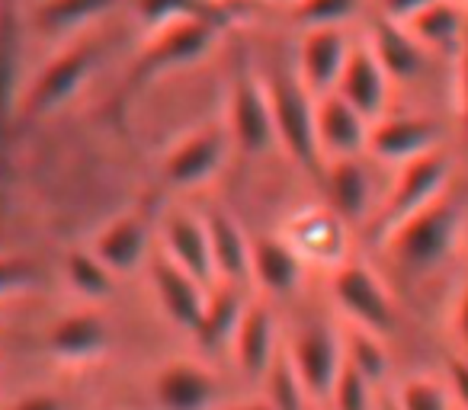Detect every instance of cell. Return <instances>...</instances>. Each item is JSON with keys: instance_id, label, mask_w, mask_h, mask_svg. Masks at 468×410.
<instances>
[{"instance_id": "6da1fadb", "label": "cell", "mask_w": 468, "mask_h": 410, "mask_svg": "<svg viewBox=\"0 0 468 410\" xmlns=\"http://www.w3.org/2000/svg\"><path fill=\"white\" fill-rule=\"evenodd\" d=\"M231 20H234V10L221 4V7L208 10V14L186 16V20H174L167 26L151 29L148 46L138 55L122 93H135L142 87H148L151 80L164 78V74L180 71V68H189L199 58H206L208 48L231 26Z\"/></svg>"}, {"instance_id": "7a4b0ae2", "label": "cell", "mask_w": 468, "mask_h": 410, "mask_svg": "<svg viewBox=\"0 0 468 410\" xmlns=\"http://www.w3.org/2000/svg\"><path fill=\"white\" fill-rule=\"evenodd\" d=\"M462 231H465V216H462L459 202L440 195L427 209L414 212L401 225H395L378 244L395 257L398 267L420 276L433 273L446 260H452L459 250Z\"/></svg>"}, {"instance_id": "3957f363", "label": "cell", "mask_w": 468, "mask_h": 410, "mask_svg": "<svg viewBox=\"0 0 468 410\" xmlns=\"http://www.w3.org/2000/svg\"><path fill=\"white\" fill-rule=\"evenodd\" d=\"M263 87L270 97V112H273L276 144L308 173L324 170V157L318 148V131H314V93L302 84L295 71H267Z\"/></svg>"}, {"instance_id": "277c9868", "label": "cell", "mask_w": 468, "mask_h": 410, "mask_svg": "<svg viewBox=\"0 0 468 410\" xmlns=\"http://www.w3.org/2000/svg\"><path fill=\"white\" fill-rule=\"evenodd\" d=\"M23 14L20 0H0V205L14 189V142L20 131Z\"/></svg>"}, {"instance_id": "5b68a950", "label": "cell", "mask_w": 468, "mask_h": 410, "mask_svg": "<svg viewBox=\"0 0 468 410\" xmlns=\"http://www.w3.org/2000/svg\"><path fill=\"white\" fill-rule=\"evenodd\" d=\"M225 129L231 135V144L241 154H263V151H270L276 144L273 112H270L263 74L254 71V65H250V58L244 52H238L231 61Z\"/></svg>"}, {"instance_id": "8992f818", "label": "cell", "mask_w": 468, "mask_h": 410, "mask_svg": "<svg viewBox=\"0 0 468 410\" xmlns=\"http://www.w3.org/2000/svg\"><path fill=\"white\" fill-rule=\"evenodd\" d=\"M97 52L100 48L93 42H74V46L61 48L52 61H46L36 71V78L23 87L20 125L42 122V119L55 116L71 97H78L97 68Z\"/></svg>"}, {"instance_id": "52a82bcc", "label": "cell", "mask_w": 468, "mask_h": 410, "mask_svg": "<svg viewBox=\"0 0 468 410\" xmlns=\"http://www.w3.org/2000/svg\"><path fill=\"white\" fill-rule=\"evenodd\" d=\"M449 176H452V161L442 148L427 151V154L414 157V161L395 167V180H391L385 199L376 209V237L382 241L395 225L410 218L414 212L427 209L430 202L446 195Z\"/></svg>"}, {"instance_id": "ba28073f", "label": "cell", "mask_w": 468, "mask_h": 410, "mask_svg": "<svg viewBox=\"0 0 468 410\" xmlns=\"http://www.w3.org/2000/svg\"><path fill=\"white\" fill-rule=\"evenodd\" d=\"M331 295L334 305L350 318L353 327H363L372 333H388L398 321L395 299L382 276L363 260H346L334 269L331 276Z\"/></svg>"}, {"instance_id": "9c48e42d", "label": "cell", "mask_w": 468, "mask_h": 410, "mask_svg": "<svg viewBox=\"0 0 468 410\" xmlns=\"http://www.w3.org/2000/svg\"><path fill=\"white\" fill-rule=\"evenodd\" d=\"M231 135H228L225 122H208L199 129L186 131L180 142H174L164 154L161 173L170 186L176 189H196L206 186L228 161L231 151Z\"/></svg>"}, {"instance_id": "30bf717a", "label": "cell", "mask_w": 468, "mask_h": 410, "mask_svg": "<svg viewBox=\"0 0 468 410\" xmlns=\"http://www.w3.org/2000/svg\"><path fill=\"white\" fill-rule=\"evenodd\" d=\"M346 228L350 225L327 202H321V205H305L292 212L289 222L282 225V237L305 263L337 269L340 263L350 260V231Z\"/></svg>"}, {"instance_id": "8fae6325", "label": "cell", "mask_w": 468, "mask_h": 410, "mask_svg": "<svg viewBox=\"0 0 468 410\" xmlns=\"http://www.w3.org/2000/svg\"><path fill=\"white\" fill-rule=\"evenodd\" d=\"M286 352L292 359L295 372L305 382L314 404H327L340 372L346 365L344 356V333L331 324H308L286 340Z\"/></svg>"}, {"instance_id": "7c38bea8", "label": "cell", "mask_w": 468, "mask_h": 410, "mask_svg": "<svg viewBox=\"0 0 468 410\" xmlns=\"http://www.w3.org/2000/svg\"><path fill=\"white\" fill-rule=\"evenodd\" d=\"M353 46L346 26H318L305 29L299 42V61H295V74L302 78V84L314 93V97H324V93L337 90V80L346 68Z\"/></svg>"}, {"instance_id": "4fadbf2b", "label": "cell", "mask_w": 468, "mask_h": 410, "mask_svg": "<svg viewBox=\"0 0 468 410\" xmlns=\"http://www.w3.org/2000/svg\"><path fill=\"white\" fill-rule=\"evenodd\" d=\"M148 269H151V286H154L157 305H161L164 318H167L170 324L183 327V331H193L208 299L206 282L196 279L189 269H183L180 263L170 260L164 250L151 254Z\"/></svg>"}, {"instance_id": "5bb4252c", "label": "cell", "mask_w": 468, "mask_h": 410, "mask_svg": "<svg viewBox=\"0 0 468 410\" xmlns=\"http://www.w3.org/2000/svg\"><path fill=\"white\" fill-rule=\"evenodd\" d=\"M440 148V125L427 116H388L376 119L369 129V144L366 154L376 161L401 167V163L414 161V157L427 154V151Z\"/></svg>"}, {"instance_id": "9a60e30c", "label": "cell", "mask_w": 468, "mask_h": 410, "mask_svg": "<svg viewBox=\"0 0 468 410\" xmlns=\"http://www.w3.org/2000/svg\"><path fill=\"white\" fill-rule=\"evenodd\" d=\"M372 122L350 106L337 90L314 100V131H318V148L324 161L334 157H359L366 154Z\"/></svg>"}, {"instance_id": "2e32d148", "label": "cell", "mask_w": 468, "mask_h": 410, "mask_svg": "<svg viewBox=\"0 0 468 410\" xmlns=\"http://www.w3.org/2000/svg\"><path fill=\"white\" fill-rule=\"evenodd\" d=\"M321 180H324L327 205L346 225L366 222L369 216H376L378 209L376 186H372L369 170L363 167L359 157H334V161H324Z\"/></svg>"}, {"instance_id": "e0dca14e", "label": "cell", "mask_w": 468, "mask_h": 410, "mask_svg": "<svg viewBox=\"0 0 468 410\" xmlns=\"http://www.w3.org/2000/svg\"><path fill=\"white\" fill-rule=\"evenodd\" d=\"M46 346L58 363L90 365L110 350V327L97 311H71L48 327Z\"/></svg>"}, {"instance_id": "ac0fdd59", "label": "cell", "mask_w": 468, "mask_h": 410, "mask_svg": "<svg viewBox=\"0 0 468 410\" xmlns=\"http://www.w3.org/2000/svg\"><path fill=\"white\" fill-rule=\"evenodd\" d=\"M154 401L161 410H215L218 382L206 365L174 359L154 375Z\"/></svg>"}, {"instance_id": "d6986e66", "label": "cell", "mask_w": 468, "mask_h": 410, "mask_svg": "<svg viewBox=\"0 0 468 410\" xmlns=\"http://www.w3.org/2000/svg\"><path fill=\"white\" fill-rule=\"evenodd\" d=\"M161 250L174 263L202 282H215L212 247H208L206 216H196L189 209H174L161 222Z\"/></svg>"}, {"instance_id": "ffe728a7", "label": "cell", "mask_w": 468, "mask_h": 410, "mask_svg": "<svg viewBox=\"0 0 468 410\" xmlns=\"http://www.w3.org/2000/svg\"><path fill=\"white\" fill-rule=\"evenodd\" d=\"M337 93L350 106H356L369 122L385 116L391 93V78L385 74V68L378 65V58L372 55V48L366 42H356L346 58V68L337 80Z\"/></svg>"}, {"instance_id": "44dd1931", "label": "cell", "mask_w": 468, "mask_h": 410, "mask_svg": "<svg viewBox=\"0 0 468 410\" xmlns=\"http://www.w3.org/2000/svg\"><path fill=\"white\" fill-rule=\"evenodd\" d=\"M282 350L280 340V327H276V318L263 301H248L244 308V318L238 324V333H234V363L244 375L250 378H263V372L270 369V363L276 359V352Z\"/></svg>"}, {"instance_id": "7402d4cb", "label": "cell", "mask_w": 468, "mask_h": 410, "mask_svg": "<svg viewBox=\"0 0 468 410\" xmlns=\"http://www.w3.org/2000/svg\"><path fill=\"white\" fill-rule=\"evenodd\" d=\"M366 46L372 48V55L378 58V65L385 68V74L391 78V84H404V80H417L427 68V48L414 39L408 26L388 20L378 14V20L369 26Z\"/></svg>"}, {"instance_id": "603a6c76", "label": "cell", "mask_w": 468, "mask_h": 410, "mask_svg": "<svg viewBox=\"0 0 468 410\" xmlns=\"http://www.w3.org/2000/svg\"><path fill=\"white\" fill-rule=\"evenodd\" d=\"M244 308H248L244 286L221 282L215 292H208L206 308H202L196 327L189 331L193 333V343L199 346L202 352H208V356L231 350L234 333H238V324H241V318H244Z\"/></svg>"}, {"instance_id": "cb8c5ba5", "label": "cell", "mask_w": 468, "mask_h": 410, "mask_svg": "<svg viewBox=\"0 0 468 410\" xmlns=\"http://www.w3.org/2000/svg\"><path fill=\"white\" fill-rule=\"evenodd\" d=\"M148 244H151V228L144 222V216L138 212H122L112 222H106L97 231L90 250L112 269V273H132L148 260Z\"/></svg>"}, {"instance_id": "d4e9b609", "label": "cell", "mask_w": 468, "mask_h": 410, "mask_svg": "<svg viewBox=\"0 0 468 410\" xmlns=\"http://www.w3.org/2000/svg\"><path fill=\"white\" fill-rule=\"evenodd\" d=\"M206 231H208V247H212L215 282L244 286L250 279V250H254V244L248 241L238 218L225 209H208Z\"/></svg>"}, {"instance_id": "484cf974", "label": "cell", "mask_w": 468, "mask_h": 410, "mask_svg": "<svg viewBox=\"0 0 468 410\" xmlns=\"http://www.w3.org/2000/svg\"><path fill=\"white\" fill-rule=\"evenodd\" d=\"M308 263L292 250L282 235L257 237L250 250V279L270 295H292L302 282Z\"/></svg>"}, {"instance_id": "4316f807", "label": "cell", "mask_w": 468, "mask_h": 410, "mask_svg": "<svg viewBox=\"0 0 468 410\" xmlns=\"http://www.w3.org/2000/svg\"><path fill=\"white\" fill-rule=\"evenodd\" d=\"M408 29L414 33V39L420 42L430 55L433 52L455 55L468 36L459 0H436L433 7H427L423 14H417L414 20L408 23Z\"/></svg>"}, {"instance_id": "83f0119b", "label": "cell", "mask_w": 468, "mask_h": 410, "mask_svg": "<svg viewBox=\"0 0 468 410\" xmlns=\"http://www.w3.org/2000/svg\"><path fill=\"white\" fill-rule=\"evenodd\" d=\"M61 276L68 289L84 301H106L116 292V273L90 247L68 250L61 260Z\"/></svg>"}, {"instance_id": "f1b7e54d", "label": "cell", "mask_w": 468, "mask_h": 410, "mask_svg": "<svg viewBox=\"0 0 468 410\" xmlns=\"http://www.w3.org/2000/svg\"><path fill=\"white\" fill-rule=\"evenodd\" d=\"M119 0H39L36 26L52 36H71L87 29L90 23L103 20Z\"/></svg>"}, {"instance_id": "f546056e", "label": "cell", "mask_w": 468, "mask_h": 410, "mask_svg": "<svg viewBox=\"0 0 468 410\" xmlns=\"http://www.w3.org/2000/svg\"><path fill=\"white\" fill-rule=\"evenodd\" d=\"M263 401H267L273 410H312V407H318V404L312 401V394H308L302 375L295 372L292 359H289V352H286V343H282V350L276 352V359L270 363V369L263 372Z\"/></svg>"}, {"instance_id": "4dcf8cb0", "label": "cell", "mask_w": 468, "mask_h": 410, "mask_svg": "<svg viewBox=\"0 0 468 410\" xmlns=\"http://www.w3.org/2000/svg\"><path fill=\"white\" fill-rule=\"evenodd\" d=\"M344 356L346 365L356 369L369 384H382L391 372V359L382 343V333L363 331V327H350L344 333Z\"/></svg>"}, {"instance_id": "1f68e13d", "label": "cell", "mask_w": 468, "mask_h": 410, "mask_svg": "<svg viewBox=\"0 0 468 410\" xmlns=\"http://www.w3.org/2000/svg\"><path fill=\"white\" fill-rule=\"evenodd\" d=\"M395 404L401 410H455L452 391L446 378L410 375L395 388Z\"/></svg>"}, {"instance_id": "d6a6232c", "label": "cell", "mask_w": 468, "mask_h": 410, "mask_svg": "<svg viewBox=\"0 0 468 410\" xmlns=\"http://www.w3.org/2000/svg\"><path fill=\"white\" fill-rule=\"evenodd\" d=\"M215 7H221V0H135L138 20L148 29L167 26V23L186 20V16L208 14Z\"/></svg>"}, {"instance_id": "836d02e7", "label": "cell", "mask_w": 468, "mask_h": 410, "mask_svg": "<svg viewBox=\"0 0 468 410\" xmlns=\"http://www.w3.org/2000/svg\"><path fill=\"white\" fill-rule=\"evenodd\" d=\"M359 14V0H295L292 20L305 29L346 26Z\"/></svg>"}, {"instance_id": "e575fe53", "label": "cell", "mask_w": 468, "mask_h": 410, "mask_svg": "<svg viewBox=\"0 0 468 410\" xmlns=\"http://www.w3.org/2000/svg\"><path fill=\"white\" fill-rule=\"evenodd\" d=\"M372 388H376V384L366 382L356 369L344 365V372H340L327 404H331V410H376V394H372Z\"/></svg>"}, {"instance_id": "d590c367", "label": "cell", "mask_w": 468, "mask_h": 410, "mask_svg": "<svg viewBox=\"0 0 468 410\" xmlns=\"http://www.w3.org/2000/svg\"><path fill=\"white\" fill-rule=\"evenodd\" d=\"M42 273L36 260L23 254H0V299L20 292H33L39 286Z\"/></svg>"}, {"instance_id": "8d00e7d4", "label": "cell", "mask_w": 468, "mask_h": 410, "mask_svg": "<svg viewBox=\"0 0 468 410\" xmlns=\"http://www.w3.org/2000/svg\"><path fill=\"white\" fill-rule=\"evenodd\" d=\"M452 58H455V112H459L462 129L468 131V36Z\"/></svg>"}, {"instance_id": "74e56055", "label": "cell", "mask_w": 468, "mask_h": 410, "mask_svg": "<svg viewBox=\"0 0 468 410\" xmlns=\"http://www.w3.org/2000/svg\"><path fill=\"white\" fill-rule=\"evenodd\" d=\"M436 0H378V14L388 16V20L408 26L417 14H423L427 7H433Z\"/></svg>"}, {"instance_id": "f35d334b", "label": "cell", "mask_w": 468, "mask_h": 410, "mask_svg": "<svg viewBox=\"0 0 468 410\" xmlns=\"http://www.w3.org/2000/svg\"><path fill=\"white\" fill-rule=\"evenodd\" d=\"M446 382L452 391L455 407L468 410V356H452L446 365Z\"/></svg>"}, {"instance_id": "ab89813d", "label": "cell", "mask_w": 468, "mask_h": 410, "mask_svg": "<svg viewBox=\"0 0 468 410\" xmlns=\"http://www.w3.org/2000/svg\"><path fill=\"white\" fill-rule=\"evenodd\" d=\"M4 410H65V404H61V397L52 394V391H33V394L16 397V401L7 404Z\"/></svg>"}, {"instance_id": "60d3db41", "label": "cell", "mask_w": 468, "mask_h": 410, "mask_svg": "<svg viewBox=\"0 0 468 410\" xmlns=\"http://www.w3.org/2000/svg\"><path fill=\"white\" fill-rule=\"evenodd\" d=\"M452 331H455V340H459L462 350H465V356H468V279H465V286L459 289V299H455Z\"/></svg>"}, {"instance_id": "b9f144b4", "label": "cell", "mask_w": 468, "mask_h": 410, "mask_svg": "<svg viewBox=\"0 0 468 410\" xmlns=\"http://www.w3.org/2000/svg\"><path fill=\"white\" fill-rule=\"evenodd\" d=\"M231 410H273V407H270L263 397H257V401H244V404H238V407H231Z\"/></svg>"}, {"instance_id": "7bdbcfd3", "label": "cell", "mask_w": 468, "mask_h": 410, "mask_svg": "<svg viewBox=\"0 0 468 410\" xmlns=\"http://www.w3.org/2000/svg\"><path fill=\"white\" fill-rule=\"evenodd\" d=\"M378 410H401V407H398V404H395V397H382V401H378Z\"/></svg>"}, {"instance_id": "ee69618b", "label": "cell", "mask_w": 468, "mask_h": 410, "mask_svg": "<svg viewBox=\"0 0 468 410\" xmlns=\"http://www.w3.org/2000/svg\"><path fill=\"white\" fill-rule=\"evenodd\" d=\"M267 4H289V7H292L295 0H267Z\"/></svg>"}, {"instance_id": "f6af8a7d", "label": "cell", "mask_w": 468, "mask_h": 410, "mask_svg": "<svg viewBox=\"0 0 468 410\" xmlns=\"http://www.w3.org/2000/svg\"><path fill=\"white\" fill-rule=\"evenodd\" d=\"M459 4H462V7H468V0H459Z\"/></svg>"}, {"instance_id": "bcb514c9", "label": "cell", "mask_w": 468, "mask_h": 410, "mask_svg": "<svg viewBox=\"0 0 468 410\" xmlns=\"http://www.w3.org/2000/svg\"><path fill=\"white\" fill-rule=\"evenodd\" d=\"M312 410H318V407H312Z\"/></svg>"}]
</instances>
